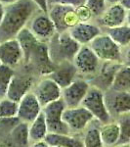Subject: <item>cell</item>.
Returning <instances> with one entry per match:
<instances>
[{"mask_svg": "<svg viewBox=\"0 0 130 147\" xmlns=\"http://www.w3.org/2000/svg\"><path fill=\"white\" fill-rule=\"evenodd\" d=\"M40 8L32 0H19L5 7V14L0 24V43L14 39L25 28Z\"/></svg>", "mask_w": 130, "mask_h": 147, "instance_id": "6da1fadb", "label": "cell"}, {"mask_svg": "<svg viewBox=\"0 0 130 147\" xmlns=\"http://www.w3.org/2000/svg\"><path fill=\"white\" fill-rule=\"evenodd\" d=\"M50 41L54 42L53 51H49L54 64H56V61H58V64L72 62L79 48L81 47L80 44L70 36L68 32H64L61 34L57 32Z\"/></svg>", "mask_w": 130, "mask_h": 147, "instance_id": "7a4b0ae2", "label": "cell"}, {"mask_svg": "<svg viewBox=\"0 0 130 147\" xmlns=\"http://www.w3.org/2000/svg\"><path fill=\"white\" fill-rule=\"evenodd\" d=\"M81 106L86 108L93 115L97 122L100 123L101 125L107 124L113 121V118L106 104L105 93L102 89L94 85H91L88 93L82 101Z\"/></svg>", "mask_w": 130, "mask_h": 147, "instance_id": "3957f363", "label": "cell"}, {"mask_svg": "<svg viewBox=\"0 0 130 147\" xmlns=\"http://www.w3.org/2000/svg\"><path fill=\"white\" fill-rule=\"evenodd\" d=\"M97 57L103 62L123 64L121 47L117 45L106 32H102L89 44Z\"/></svg>", "mask_w": 130, "mask_h": 147, "instance_id": "277c9868", "label": "cell"}, {"mask_svg": "<svg viewBox=\"0 0 130 147\" xmlns=\"http://www.w3.org/2000/svg\"><path fill=\"white\" fill-rule=\"evenodd\" d=\"M47 14L49 15L52 22L54 23L57 32L59 34L68 32L70 28L80 23L75 9L70 6L64 5V4H49Z\"/></svg>", "mask_w": 130, "mask_h": 147, "instance_id": "5b68a950", "label": "cell"}, {"mask_svg": "<svg viewBox=\"0 0 130 147\" xmlns=\"http://www.w3.org/2000/svg\"><path fill=\"white\" fill-rule=\"evenodd\" d=\"M67 108L63 99L48 104L42 109L44 117H45L49 134H72L67 125L63 121V113Z\"/></svg>", "mask_w": 130, "mask_h": 147, "instance_id": "8992f818", "label": "cell"}, {"mask_svg": "<svg viewBox=\"0 0 130 147\" xmlns=\"http://www.w3.org/2000/svg\"><path fill=\"white\" fill-rule=\"evenodd\" d=\"M63 121L70 130V134H77L84 131L96 120L86 108L80 105L74 108H66L63 113Z\"/></svg>", "mask_w": 130, "mask_h": 147, "instance_id": "52a82bcc", "label": "cell"}, {"mask_svg": "<svg viewBox=\"0 0 130 147\" xmlns=\"http://www.w3.org/2000/svg\"><path fill=\"white\" fill-rule=\"evenodd\" d=\"M27 28L40 42L47 44L57 34L54 23L52 22L48 14L43 11H39L35 14L28 23Z\"/></svg>", "mask_w": 130, "mask_h": 147, "instance_id": "ba28073f", "label": "cell"}, {"mask_svg": "<svg viewBox=\"0 0 130 147\" xmlns=\"http://www.w3.org/2000/svg\"><path fill=\"white\" fill-rule=\"evenodd\" d=\"M72 63L78 74L85 76L95 75L101 68V60L89 45H81Z\"/></svg>", "mask_w": 130, "mask_h": 147, "instance_id": "9c48e42d", "label": "cell"}, {"mask_svg": "<svg viewBox=\"0 0 130 147\" xmlns=\"http://www.w3.org/2000/svg\"><path fill=\"white\" fill-rule=\"evenodd\" d=\"M91 84L83 79H75L67 87L62 89V99L67 108L78 107L88 93Z\"/></svg>", "mask_w": 130, "mask_h": 147, "instance_id": "30bf717a", "label": "cell"}, {"mask_svg": "<svg viewBox=\"0 0 130 147\" xmlns=\"http://www.w3.org/2000/svg\"><path fill=\"white\" fill-rule=\"evenodd\" d=\"M31 91L38 99L42 108L62 98V88L49 77L40 80Z\"/></svg>", "mask_w": 130, "mask_h": 147, "instance_id": "8fae6325", "label": "cell"}, {"mask_svg": "<svg viewBox=\"0 0 130 147\" xmlns=\"http://www.w3.org/2000/svg\"><path fill=\"white\" fill-rule=\"evenodd\" d=\"M42 106L32 91L28 92L19 102L18 119L30 124L42 113Z\"/></svg>", "mask_w": 130, "mask_h": 147, "instance_id": "7c38bea8", "label": "cell"}, {"mask_svg": "<svg viewBox=\"0 0 130 147\" xmlns=\"http://www.w3.org/2000/svg\"><path fill=\"white\" fill-rule=\"evenodd\" d=\"M106 95V104L112 118L130 113V91H115L109 89Z\"/></svg>", "mask_w": 130, "mask_h": 147, "instance_id": "4fadbf2b", "label": "cell"}, {"mask_svg": "<svg viewBox=\"0 0 130 147\" xmlns=\"http://www.w3.org/2000/svg\"><path fill=\"white\" fill-rule=\"evenodd\" d=\"M70 36L80 45H89L98 35L102 34L99 26L88 22L78 23L68 30Z\"/></svg>", "mask_w": 130, "mask_h": 147, "instance_id": "5bb4252c", "label": "cell"}, {"mask_svg": "<svg viewBox=\"0 0 130 147\" xmlns=\"http://www.w3.org/2000/svg\"><path fill=\"white\" fill-rule=\"evenodd\" d=\"M0 61L3 65L14 68L23 61V53L16 38L0 43Z\"/></svg>", "mask_w": 130, "mask_h": 147, "instance_id": "9a60e30c", "label": "cell"}, {"mask_svg": "<svg viewBox=\"0 0 130 147\" xmlns=\"http://www.w3.org/2000/svg\"><path fill=\"white\" fill-rule=\"evenodd\" d=\"M127 10L120 3L109 6L98 18L99 25L106 28L120 27L126 23Z\"/></svg>", "mask_w": 130, "mask_h": 147, "instance_id": "2e32d148", "label": "cell"}, {"mask_svg": "<svg viewBox=\"0 0 130 147\" xmlns=\"http://www.w3.org/2000/svg\"><path fill=\"white\" fill-rule=\"evenodd\" d=\"M32 86H34V80L31 77L15 75L9 84L6 97L19 103L25 94L31 91Z\"/></svg>", "mask_w": 130, "mask_h": 147, "instance_id": "e0dca14e", "label": "cell"}, {"mask_svg": "<svg viewBox=\"0 0 130 147\" xmlns=\"http://www.w3.org/2000/svg\"><path fill=\"white\" fill-rule=\"evenodd\" d=\"M77 75H78V72L74 67V63L64 62L58 64L55 67L54 72L48 77L51 78L63 89L72 84L76 79Z\"/></svg>", "mask_w": 130, "mask_h": 147, "instance_id": "ac0fdd59", "label": "cell"}, {"mask_svg": "<svg viewBox=\"0 0 130 147\" xmlns=\"http://www.w3.org/2000/svg\"><path fill=\"white\" fill-rule=\"evenodd\" d=\"M16 39L19 41L21 45V48L23 53V61L25 63L28 62L29 57L31 55L32 51L35 49V47L38 45L39 40L34 36V34L30 32V30L27 27L23 28L22 30L18 34Z\"/></svg>", "mask_w": 130, "mask_h": 147, "instance_id": "d6986e66", "label": "cell"}, {"mask_svg": "<svg viewBox=\"0 0 130 147\" xmlns=\"http://www.w3.org/2000/svg\"><path fill=\"white\" fill-rule=\"evenodd\" d=\"M119 125L117 121L100 125V136L104 147H115L119 141Z\"/></svg>", "mask_w": 130, "mask_h": 147, "instance_id": "ffe728a7", "label": "cell"}, {"mask_svg": "<svg viewBox=\"0 0 130 147\" xmlns=\"http://www.w3.org/2000/svg\"><path fill=\"white\" fill-rule=\"evenodd\" d=\"M45 141L50 146L61 145L64 147H84L82 138L74 136L72 134H48L45 137Z\"/></svg>", "mask_w": 130, "mask_h": 147, "instance_id": "44dd1931", "label": "cell"}, {"mask_svg": "<svg viewBox=\"0 0 130 147\" xmlns=\"http://www.w3.org/2000/svg\"><path fill=\"white\" fill-rule=\"evenodd\" d=\"M29 140L30 143L45 140V137L49 134L47 123L43 113H41L34 121L29 124Z\"/></svg>", "mask_w": 130, "mask_h": 147, "instance_id": "7402d4cb", "label": "cell"}, {"mask_svg": "<svg viewBox=\"0 0 130 147\" xmlns=\"http://www.w3.org/2000/svg\"><path fill=\"white\" fill-rule=\"evenodd\" d=\"M29 124L23 122H19L13 127L10 132L11 139L15 142L18 147H28L30 144L29 140Z\"/></svg>", "mask_w": 130, "mask_h": 147, "instance_id": "603a6c76", "label": "cell"}, {"mask_svg": "<svg viewBox=\"0 0 130 147\" xmlns=\"http://www.w3.org/2000/svg\"><path fill=\"white\" fill-rule=\"evenodd\" d=\"M110 89L115 91H130V66L122 64L115 73Z\"/></svg>", "mask_w": 130, "mask_h": 147, "instance_id": "cb8c5ba5", "label": "cell"}, {"mask_svg": "<svg viewBox=\"0 0 130 147\" xmlns=\"http://www.w3.org/2000/svg\"><path fill=\"white\" fill-rule=\"evenodd\" d=\"M106 34L120 47H127L130 45V27L128 25L107 28Z\"/></svg>", "mask_w": 130, "mask_h": 147, "instance_id": "d4e9b609", "label": "cell"}, {"mask_svg": "<svg viewBox=\"0 0 130 147\" xmlns=\"http://www.w3.org/2000/svg\"><path fill=\"white\" fill-rule=\"evenodd\" d=\"M95 122V121H94ZM94 122L83 131V146L84 147H104L100 136V125L94 124Z\"/></svg>", "mask_w": 130, "mask_h": 147, "instance_id": "484cf974", "label": "cell"}, {"mask_svg": "<svg viewBox=\"0 0 130 147\" xmlns=\"http://www.w3.org/2000/svg\"><path fill=\"white\" fill-rule=\"evenodd\" d=\"M19 103L11 99H0V120H10L18 118Z\"/></svg>", "mask_w": 130, "mask_h": 147, "instance_id": "4316f807", "label": "cell"}, {"mask_svg": "<svg viewBox=\"0 0 130 147\" xmlns=\"http://www.w3.org/2000/svg\"><path fill=\"white\" fill-rule=\"evenodd\" d=\"M117 122L119 125V141L117 145L127 144L130 142V113L123 114L117 118Z\"/></svg>", "mask_w": 130, "mask_h": 147, "instance_id": "83f0119b", "label": "cell"}, {"mask_svg": "<svg viewBox=\"0 0 130 147\" xmlns=\"http://www.w3.org/2000/svg\"><path fill=\"white\" fill-rule=\"evenodd\" d=\"M14 76H15V71L13 68L2 65V67L0 68V99L6 97L9 84Z\"/></svg>", "mask_w": 130, "mask_h": 147, "instance_id": "f1b7e54d", "label": "cell"}, {"mask_svg": "<svg viewBox=\"0 0 130 147\" xmlns=\"http://www.w3.org/2000/svg\"><path fill=\"white\" fill-rule=\"evenodd\" d=\"M85 6L91 11L93 17L99 18L107 9L106 0H87Z\"/></svg>", "mask_w": 130, "mask_h": 147, "instance_id": "f546056e", "label": "cell"}, {"mask_svg": "<svg viewBox=\"0 0 130 147\" xmlns=\"http://www.w3.org/2000/svg\"><path fill=\"white\" fill-rule=\"evenodd\" d=\"M75 11H76L77 17H78L80 23L88 22L89 20H91V19L93 18V15H92L91 11L85 5L79 7V8H76Z\"/></svg>", "mask_w": 130, "mask_h": 147, "instance_id": "4dcf8cb0", "label": "cell"}, {"mask_svg": "<svg viewBox=\"0 0 130 147\" xmlns=\"http://www.w3.org/2000/svg\"><path fill=\"white\" fill-rule=\"evenodd\" d=\"M86 1L87 0H49V4L51 3L64 4V5H68L76 9L81 6H84L86 4Z\"/></svg>", "mask_w": 130, "mask_h": 147, "instance_id": "1f68e13d", "label": "cell"}, {"mask_svg": "<svg viewBox=\"0 0 130 147\" xmlns=\"http://www.w3.org/2000/svg\"><path fill=\"white\" fill-rule=\"evenodd\" d=\"M35 4L40 8V10L48 13L49 9V0H32Z\"/></svg>", "mask_w": 130, "mask_h": 147, "instance_id": "d6a6232c", "label": "cell"}, {"mask_svg": "<svg viewBox=\"0 0 130 147\" xmlns=\"http://www.w3.org/2000/svg\"><path fill=\"white\" fill-rule=\"evenodd\" d=\"M0 147H18L17 145L15 144V142L11 139V137L9 136L8 138H5V139H2L0 141Z\"/></svg>", "mask_w": 130, "mask_h": 147, "instance_id": "836d02e7", "label": "cell"}, {"mask_svg": "<svg viewBox=\"0 0 130 147\" xmlns=\"http://www.w3.org/2000/svg\"><path fill=\"white\" fill-rule=\"evenodd\" d=\"M123 65L130 66V45L127 46V49L123 56Z\"/></svg>", "mask_w": 130, "mask_h": 147, "instance_id": "e575fe53", "label": "cell"}, {"mask_svg": "<svg viewBox=\"0 0 130 147\" xmlns=\"http://www.w3.org/2000/svg\"><path fill=\"white\" fill-rule=\"evenodd\" d=\"M28 147H51L45 140H41V141H37V142H32L29 144Z\"/></svg>", "mask_w": 130, "mask_h": 147, "instance_id": "d590c367", "label": "cell"}, {"mask_svg": "<svg viewBox=\"0 0 130 147\" xmlns=\"http://www.w3.org/2000/svg\"><path fill=\"white\" fill-rule=\"evenodd\" d=\"M19 0H0V3H2L4 6H9V5H12V4L16 3L18 2Z\"/></svg>", "mask_w": 130, "mask_h": 147, "instance_id": "8d00e7d4", "label": "cell"}, {"mask_svg": "<svg viewBox=\"0 0 130 147\" xmlns=\"http://www.w3.org/2000/svg\"><path fill=\"white\" fill-rule=\"evenodd\" d=\"M4 14H5V6L2 3H0V24L2 23V20L4 18Z\"/></svg>", "mask_w": 130, "mask_h": 147, "instance_id": "74e56055", "label": "cell"}, {"mask_svg": "<svg viewBox=\"0 0 130 147\" xmlns=\"http://www.w3.org/2000/svg\"><path fill=\"white\" fill-rule=\"evenodd\" d=\"M120 4H121L126 10H129L130 9V0H121Z\"/></svg>", "mask_w": 130, "mask_h": 147, "instance_id": "f35d334b", "label": "cell"}, {"mask_svg": "<svg viewBox=\"0 0 130 147\" xmlns=\"http://www.w3.org/2000/svg\"><path fill=\"white\" fill-rule=\"evenodd\" d=\"M106 2H107V4L109 5H115V4H119L121 2V0H106Z\"/></svg>", "mask_w": 130, "mask_h": 147, "instance_id": "ab89813d", "label": "cell"}, {"mask_svg": "<svg viewBox=\"0 0 130 147\" xmlns=\"http://www.w3.org/2000/svg\"><path fill=\"white\" fill-rule=\"evenodd\" d=\"M126 25H128L130 27V9L127 10V13H126Z\"/></svg>", "mask_w": 130, "mask_h": 147, "instance_id": "60d3db41", "label": "cell"}, {"mask_svg": "<svg viewBox=\"0 0 130 147\" xmlns=\"http://www.w3.org/2000/svg\"><path fill=\"white\" fill-rule=\"evenodd\" d=\"M115 147H130V144L127 143V144H121V145H117Z\"/></svg>", "mask_w": 130, "mask_h": 147, "instance_id": "b9f144b4", "label": "cell"}, {"mask_svg": "<svg viewBox=\"0 0 130 147\" xmlns=\"http://www.w3.org/2000/svg\"><path fill=\"white\" fill-rule=\"evenodd\" d=\"M51 147H64V146H61V145H54V146H51Z\"/></svg>", "mask_w": 130, "mask_h": 147, "instance_id": "7bdbcfd3", "label": "cell"}, {"mask_svg": "<svg viewBox=\"0 0 130 147\" xmlns=\"http://www.w3.org/2000/svg\"><path fill=\"white\" fill-rule=\"evenodd\" d=\"M2 65H3V64H2V62H1V61H0V68L2 67Z\"/></svg>", "mask_w": 130, "mask_h": 147, "instance_id": "ee69618b", "label": "cell"}, {"mask_svg": "<svg viewBox=\"0 0 130 147\" xmlns=\"http://www.w3.org/2000/svg\"><path fill=\"white\" fill-rule=\"evenodd\" d=\"M129 144H130V142H129Z\"/></svg>", "mask_w": 130, "mask_h": 147, "instance_id": "f6af8a7d", "label": "cell"}]
</instances>
